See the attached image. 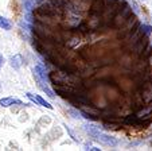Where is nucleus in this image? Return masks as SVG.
Masks as SVG:
<instances>
[{"mask_svg": "<svg viewBox=\"0 0 152 151\" xmlns=\"http://www.w3.org/2000/svg\"><path fill=\"white\" fill-rule=\"evenodd\" d=\"M34 78H35V82L38 84V86H39L47 96L51 97V99L55 96L54 91H51L50 86L47 85V82H50V78H49V74L46 73V69L43 68L42 65H37L34 68Z\"/></svg>", "mask_w": 152, "mask_h": 151, "instance_id": "1", "label": "nucleus"}, {"mask_svg": "<svg viewBox=\"0 0 152 151\" xmlns=\"http://www.w3.org/2000/svg\"><path fill=\"white\" fill-rule=\"evenodd\" d=\"M86 131L90 134V136L94 140L100 142L101 144L104 146H109V147H116V146L120 144V140H117L116 138L110 136V135H106L100 132L98 127H94V125H86Z\"/></svg>", "mask_w": 152, "mask_h": 151, "instance_id": "2", "label": "nucleus"}, {"mask_svg": "<svg viewBox=\"0 0 152 151\" xmlns=\"http://www.w3.org/2000/svg\"><path fill=\"white\" fill-rule=\"evenodd\" d=\"M26 96L28 97L30 100H31L32 103H35L37 105H42V107H45V108H47V109H53V105L50 103H47L46 100L43 99L42 96H39V94H32V93H26Z\"/></svg>", "mask_w": 152, "mask_h": 151, "instance_id": "3", "label": "nucleus"}, {"mask_svg": "<svg viewBox=\"0 0 152 151\" xmlns=\"http://www.w3.org/2000/svg\"><path fill=\"white\" fill-rule=\"evenodd\" d=\"M12 105H24V104L22 100L16 99V97H3V99H0V107L8 108V107Z\"/></svg>", "mask_w": 152, "mask_h": 151, "instance_id": "4", "label": "nucleus"}, {"mask_svg": "<svg viewBox=\"0 0 152 151\" xmlns=\"http://www.w3.org/2000/svg\"><path fill=\"white\" fill-rule=\"evenodd\" d=\"M23 63H24V60H23V57H22L20 54H15V55H12V57L10 58V65H11V68L15 69V70H18V69L22 68Z\"/></svg>", "mask_w": 152, "mask_h": 151, "instance_id": "5", "label": "nucleus"}, {"mask_svg": "<svg viewBox=\"0 0 152 151\" xmlns=\"http://www.w3.org/2000/svg\"><path fill=\"white\" fill-rule=\"evenodd\" d=\"M0 29L6 30V31H10L12 29V22L6 16H0Z\"/></svg>", "mask_w": 152, "mask_h": 151, "instance_id": "6", "label": "nucleus"}, {"mask_svg": "<svg viewBox=\"0 0 152 151\" xmlns=\"http://www.w3.org/2000/svg\"><path fill=\"white\" fill-rule=\"evenodd\" d=\"M141 30H144V32H147V34H151L152 32V27L147 26V24H143V26H141Z\"/></svg>", "mask_w": 152, "mask_h": 151, "instance_id": "7", "label": "nucleus"}, {"mask_svg": "<svg viewBox=\"0 0 152 151\" xmlns=\"http://www.w3.org/2000/svg\"><path fill=\"white\" fill-rule=\"evenodd\" d=\"M3 65H4V57H3V54H0V70H1Z\"/></svg>", "mask_w": 152, "mask_h": 151, "instance_id": "8", "label": "nucleus"}, {"mask_svg": "<svg viewBox=\"0 0 152 151\" xmlns=\"http://www.w3.org/2000/svg\"><path fill=\"white\" fill-rule=\"evenodd\" d=\"M0 89H1V82H0Z\"/></svg>", "mask_w": 152, "mask_h": 151, "instance_id": "9", "label": "nucleus"}]
</instances>
